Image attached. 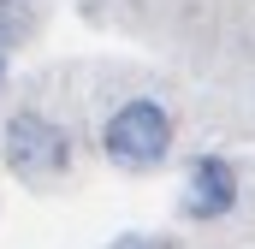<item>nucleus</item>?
I'll use <instances>...</instances> for the list:
<instances>
[{"mask_svg":"<svg viewBox=\"0 0 255 249\" xmlns=\"http://www.w3.org/2000/svg\"><path fill=\"white\" fill-rule=\"evenodd\" d=\"M101 154L125 172H154L166 154H172V113L154 101V95H130L119 101L107 124H101Z\"/></svg>","mask_w":255,"mask_h":249,"instance_id":"f257e3e1","label":"nucleus"},{"mask_svg":"<svg viewBox=\"0 0 255 249\" xmlns=\"http://www.w3.org/2000/svg\"><path fill=\"white\" fill-rule=\"evenodd\" d=\"M0 154L6 166L24 178V184H42V178H60L71 166V136L60 130V119L36 113V107H18L6 119V136H0Z\"/></svg>","mask_w":255,"mask_h":249,"instance_id":"f03ea898","label":"nucleus"},{"mask_svg":"<svg viewBox=\"0 0 255 249\" xmlns=\"http://www.w3.org/2000/svg\"><path fill=\"white\" fill-rule=\"evenodd\" d=\"M178 208H184V220H196V226L226 220L238 208V166L226 154H196L190 172H184V202Z\"/></svg>","mask_w":255,"mask_h":249,"instance_id":"7ed1b4c3","label":"nucleus"},{"mask_svg":"<svg viewBox=\"0 0 255 249\" xmlns=\"http://www.w3.org/2000/svg\"><path fill=\"white\" fill-rule=\"evenodd\" d=\"M30 36V0H0V54Z\"/></svg>","mask_w":255,"mask_h":249,"instance_id":"20e7f679","label":"nucleus"},{"mask_svg":"<svg viewBox=\"0 0 255 249\" xmlns=\"http://www.w3.org/2000/svg\"><path fill=\"white\" fill-rule=\"evenodd\" d=\"M107 249H178L172 238H148V232H125V238H113Z\"/></svg>","mask_w":255,"mask_h":249,"instance_id":"39448f33","label":"nucleus"},{"mask_svg":"<svg viewBox=\"0 0 255 249\" xmlns=\"http://www.w3.org/2000/svg\"><path fill=\"white\" fill-rule=\"evenodd\" d=\"M0 83H6V54H0Z\"/></svg>","mask_w":255,"mask_h":249,"instance_id":"423d86ee","label":"nucleus"}]
</instances>
